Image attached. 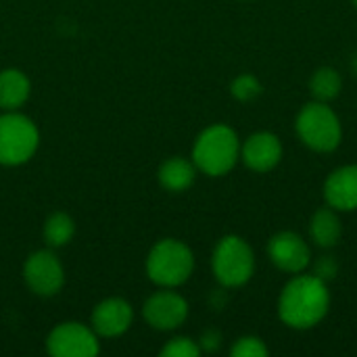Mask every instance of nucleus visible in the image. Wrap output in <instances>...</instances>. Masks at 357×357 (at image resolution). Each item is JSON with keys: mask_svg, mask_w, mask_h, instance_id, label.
Returning <instances> with one entry per match:
<instances>
[{"mask_svg": "<svg viewBox=\"0 0 357 357\" xmlns=\"http://www.w3.org/2000/svg\"><path fill=\"white\" fill-rule=\"evenodd\" d=\"M331 295L326 284L318 276L293 278L280 295V318L293 328H312L328 312Z\"/></svg>", "mask_w": 357, "mask_h": 357, "instance_id": "nucleus-1", "label": "nucleus"}, {"mask_svg": "<svg viewBox=\"0 0 357 357\" xmlns=\"http://www.w3.org/2000/svg\"><path fill=\"white\" fill-rule=\"evenodd\" d=\"M192 157L201 172L224 176L238 159V138L228 126H211L199 136Z\"/></svg>", "mask_w": 357, "mask_h": 357, "instance_id": "nucleus-2", "label": "nucleus"}, {"mask_svg": "<svg viewBox=\"0 0 357 357\" xmlns=\"http://www.w3.org/2000/svg\"><path fill=\"white\" fill-rule=\"evenodd\" d=\"M195 268L192 251L174 238L161 241L153 247L146 259L149 278L161 287H178L188 280Z\"/></svg>", "mask_w": 357, "mask_h": 357, "instance_id": "nucleus-3", "label": "nucleus"}, {"mask_svg": "<svg viewBox=\"0 0 357 357\" xmlns=\"http://www.w3.org/2000/svg\"><path fill=\"white\" fill-rule=\"evenodd\" d=\"M40 136L31 119L19 113L0 117V163L19 165L33 157Z\"/></svg>", "mask_w": 357, "mask_h": 357, "instance_id": "nucleus-4", "label": "nucleus"}, {"mask_svg": "<svg viewBox=\"0 0 357 357\" xmlns=\"http://www.w3.org/2000/svg\"><path fill=\"white\" fill-rule=\"evenodd\" d=\"M297 132L310 149L320 153H328L341 142V123L333 109L322 102L303 107L297 117Z\"/></svg>", "mask_w": 357, "mask_h": 357, "instance_id": "nucleus-5", "label": "nucleus"}, {"mask_svg": "<svg viewBox=\"0 0 357 357\" xmlns=\"http://www.w3.org/2000/svg\"><path fill=\"white\" fill-rule=\"evenodd\" d=\"M253 251L238 236H226L220 241L213 253V274L224 287H241L253 274Z\"/></svg>", "mask_w": 357, "mask_h": 357, "instance_id": "nucleus-6", "label": "nucleus"}, {"mask_svg": "<svg viewBox=\"0 0 357 357\" xmlns=\"http://www.w3.org/2000/svg\"><path fill=\"white\" fill-rule=\"evenodd\" d=\"M46 349L54 357H94L98 354V341L84 324L65 322L50 333Z\"/></svg>", "mask_w": 357, "mask_h": 357, "instance_id": "nucleus-7", "label": "nucleus"}, {"mask_svg": "<svg viewBox=\"0 0 357 357\" xmlns=\"http://www.w3.org/2000/svg\"><path fill=\"white\" fill-rule=\"evenodd\" d=\"M23 274H25L29 289L42 297L56 295L65 280L63 268L50 251H38V253L29 255V259L25 261Z\"/></svg>", "mask_w": 357, "mask_h": 357, "instance_id": "nucleus-8", "label": "nucleus"}, {"mask_svg": "<svg viewBox=\"0 0 357 357\" xmlns=\"http://www.w3.org/2000/svg\"><path fill=\"white\" fill-rule=\"evenodd\" d=\"M142 314H144L146 322L153 328H157V331H174L186 320L188 303L180 295L163 291V293L153 295L144 303Z\"/></svg>", "mask_w": 357, "mask_h": 357, "instance_id": "nucleus-9", "label": "nucleus"}, {"mask_svg": "<svg viewBox=\"0 0 357 357\" xmlns=\"http://www.w3.org/2000/svg\"><path fill=\"white\" fill-rule=\"evenodd\" d=\"M270 257L284 272H303L310 266V247L307 243L293 232H280L270 241Z\"/></svg>", "mask_w": 357, "mask_h": 357, "instance_id": "nucleus-10", "label": "nucleus"}, {"mask_svg": "<svg viewBox=\"0 0 357 357\" xmlns=\"http://www.w3.org/2000/svg\"><path fill=\"white\" fill-rule=\"evenodd\" d=\"M132 307L123 299H107L96 305L92 314V326L94 333L100 337H119L123 335L132 324Z\"/></svg>", "mask_w": 357, "mask_h": 357, "instance_id": "nucleus-11", "label": "nucleus"}, {"mask_svg": "<svg viewBox=\"0 0 357 357\" xmlns=\"http://www.w3.org/2000/svg\"><path fill=\"white\" fill-rule=\"evenodd\" d=\"M324 197L331 207L341 211L357 209V165H347L331 174L324 184Z\"/></svg>", "mask_w": 357, "mask_h": 357, "instance_id": "nucleus-12", "label": "nucleus"}, {"mask_svg": "<svg viewBox=\"0 0 357 357\" xmlns=\"http://www.w3.org/2000/svg\"><path fill=\"white\" fill-rule=\"evenodd\" d=\"M280 157H282L280 140L268 132L253 134L243 146V159L255 172H270L272 167H276Z\"/></svg>", "mask_w": 357, "mask_h": 357, "instance_id": "nucleus-13", "label": "nucleus"}, {"mask_svg": "<svg viewBox=\"0 0 357 357\" xmlns=\"http://www.w3.org/2000/svg\"><path fill=\"white\" fill-rule=\"evenodd\" d=\"M29 96V79L17 71V69H6L0 73V109L15 111L21 107Z\"/></svg>", "mask_w": 357, "mask_h": 357, "instance_id": "nucleus-14", "label": "nucleus"}, {"mask_svg": "<svg viewBox=\"0 0 357 357\" xmlns=\"http://www.w3.org/2000/svg\"><path fill=\"white\" fill-rule=\"evenodd\" d=\"M159 182L163 184V188H167L172 192L186 190L195 182V167H192V163H188L186 159H180V157L169 159L159 169Z\"/></svg>", "mask_w": 357, "mask_h": 357, "instance_id": "nucleus-15", "label": "nucleus"}, {"mask_svg": "<svg viewBox=\"0 0 357 357\" xmlns=\"http://www.w3.org/2000/svg\"><path fill=\"white\" fill-rule=\"evenodd\" d=\"M312 236L320 247L337 245V241L341 236V222L333 209L324 207V209L316 211V215L312 220Z\"/></svg>", "mask_w": 357, "mask_h": 357, "instance_id": "nucleus-16", "label": "nucleus"}, {"mask_svg": "<svg viewBox=\"0 0 357 357\" xmlns=\"http://www.w3.org/2000/svg\"><path fill=\"white\" fill-rule=\"evenodd\" d=\"M75 224L67 213H54L44 224V238L50 247H63L73 238Z\"/></svg>", "mask_w": 357, "mask_h": 357, "instance_id": "nucleus-17", "label": "nucleus"}, {"mask_svg": "<svg viewBox=\"0 0 357 357\" xmlns=\"http://www.w3.org/2000/svg\"><path fill=\"white\" fill-rule=\"evenodd\" d=\"M312 92H314L316 98H320L324 102L333 100L341 92V75L331 67L318 69L314 73V77H312Z\"/></svg>", "mask_w": 357, "mask_h": 357, "instance_id": "nucleus-18", "label": "nucleus"}, {"mask_svg": "<svg viewBox=\"0 0 357 357\" xmlns=\"http://www.w3.org/2000/svg\"><path fill=\"white\" fill-rule=\"evenodd\" d=\"M230 354H232V357H266L268 356V347L264 345L261 339L243 337L234 343Z\"/></svg>", "mask_w": 357, "mask_h": 357, "instance_id": "nucleus-19", "label": "nucleus"}, {"mask_svg": "<svg viewBox=\"0 0 357 357\" xmlns=\"http://www.w3.org/2000/svg\"><path fill=\"white\" fill-rule=\"evenodd\" d=\"M201 354L199 345L190 339H184V337H178L174 341H169L163 349H161V356L163 357H197Z\"/></svg>", "mask_w": 357, "mask_h": 357, "instance_id": "nucleus-20", "label": "nucleus"}, {"mask_svg": "<svg viewBox=\"0 0 357 357\" xmlns=\"http://www.w3.org/2000/svg\"><path fill=\"white\" fill-rule=\"evenodd\" d=\"M259 92H261V86H259V82H257L253 75H241V77H236L234 84H232V94H234L238 100H251V98H255Z\"/></svg>", "mask_w": 357, "mask_h": 357, "instance_id": "nucleus-21", "label": "nucleus"}, {"mask_svg": "<svg viewBox=\"0 0 357 357\" xmlns=\"http://www.w3.org/2000/svg\"><path fill=\"white\" fill-rule=\"evenodd\" d=\"M335 274H337V264L331 257H322L316 266V276L326 280V278H333Z\"/></svg>", "mask_w": 357, "mask_h": 357, "instance_id": "nucleus-22", "label": "nucleus"}, {"mask_svg": "<svg viewBox=\"0 0 357 357\" xmlns=\"http://www.w3.org/2000/svg\"><path fill=\"white\" fill-rule=\"evenodd\" d=\"M354 67H356V73H357V56H356V61H354Z\"/></svg>", "mask_w": 357, "mask_h": 357, "instance_id": "nucleus-23", "label": "nucleus"}, {"mask_svg": "<svg viewBox=\"0 0 357 357\" xmlns=\"http://www.w3.org/2000/svg\"><path fill=\"white\" fill-rule=\"evenodd\" d=\"M354 2H356V6H357V0H354Z\"/></svg>", "mask_w": 357, "mask_h": 357, "instance_id": "nucleus-24", "label": "nucleus"}]
</instances>
